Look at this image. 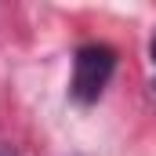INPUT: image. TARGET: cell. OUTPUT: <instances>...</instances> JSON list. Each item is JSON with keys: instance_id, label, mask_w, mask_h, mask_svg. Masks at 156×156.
<instances>
[{"instance_id": "2", "label": "cell", "mask_w": 156, "mask_h": 156, "mask_svg": "<svg viewBox=\"0 0 156 156\" xmlns=\"http://www.w3.org/2000/svg\"><path fill=\"white\" fill-rule=\"evenodd\" d=\"M149 55H153V62H156V33H153V40H149Z\"/></svg>"}, {"instance_id": "3", "label": "cell", "mask_w": 156, "mask_h": 156, "mask_svg": "<svg viewBox=\"0 0 156 156\" xmlns=\"http://www.w3.org/2000/svg\"><path fill=\"white\" fill-rule=\"evenodd\" d=\"M0 156H15V153H7V149H0Z\"/></svg>"}, {"instance_id": "1", "label": "cell", "mask_w": 156, "mask_h": 156, "mask_svg": "<svg viewBox=\"0 0 156 156\" xmlns=\"http://www.w3.org/2000/svg\"><path fill=\"white\" fill-rule=\"evenodd\" d=\"M116 73V51L109 44H83L73 58V80H69V94L80 105H91L102 98V91L109 87V80Z\"/></svg>"}, {"instance_id": "4", "label": "cell", "mask_w": 156, "mask_h": 156, "mask_svg": "<svg viewBox=\"0 0 156 156\" xmlns=\"http://www.w3.org/2000/svg\"><path fill=\"white\" fill-rule=\"evenodd\" d=\"M153 91H156V76H153Z\"/></svg>"}]
</instances>
